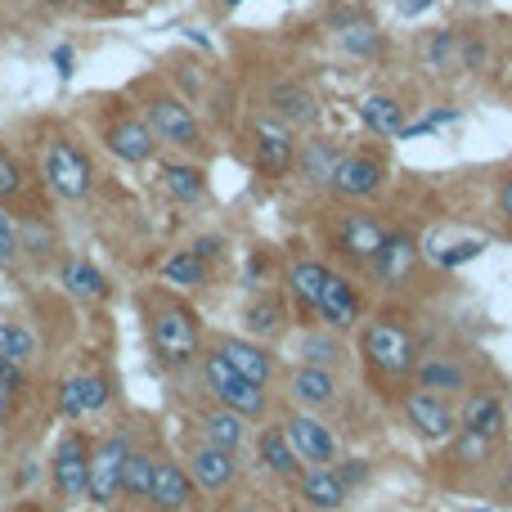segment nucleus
Here are the masks:
<instances>
[{"label":"nucleus","mask_w":512,"mask_h":512,"mask_svg":"<svg viewBox=\"0 0 512 512\" xmlns=\"http://www.w3.org/2000/svg\"><path fill=\"white\" fill-rule=\"evenodd\" d=\"M337 477L346 481V490H355L364 477H369V463H364V459H346L342 468H337Z\"/></svg>","instance_id":"nucleus-41"},{"label":"nucleus","mask_w":512,"mask_h":512,"mask_svg":"<svg viewBox=\"0 0 512 512\" xmlns=\"http://www.w3.org/2000/svg\"><path fill=\"white\" fill-rule=\"evenodd\" d=\"M180 463H185V472L194 477V486L207 490V495H225V490H234V481H239V454L221 450V445H212L198 432L180 436Z\"/></svg>","instance_id":"nucleus-9"},{"label":"nucleus","mask_w":512,"mask_h":512,"mask_svg":"<svg viewBox=\"0 0 512 512\" xmlns=\"http://www.w3.org/2000/svg\"><path fill=\"white\" fill-rule=\"evenodd\" d=\"M0 265H5V270L23 265V234H18V216L5 212V207H0Z\"/></svg>","instance_id":"nucleus-39"},{"label":"nucleus","mask_w":512,"mask_h":512,"mask_svg":"<svg viewBox=\"0 0 512 512\" xmlns=\"http://www.w3.org/2000/svg\"><path fill=\"white\" fill-rule=\"evenodd\" d=\"M239 512H270V508H265V504H256V499H252V504H243Z\"/></svg>","instance_id":"nucleus-47"},{"label":"nucleus","mask_w":512,"mask_h":512,"mask_svg":"<svg viewBox=\"0 0 512 512\" xmlns=\"http://www.w3.org/2000/svg\"><path fill=\"white\" fill-rule=\"evenodd\" d=\"M414 378H418V391H432V396H459V391H468V369L454 360H441V355L418 360Z\"/></svg>","instance_id":"nucleus-29"},{"label":"nucleus","mask_w":512,"mask_h":512,"mask_svg":"<svg viewBox=\"0 0 512 512\" xmlns=\"http://www.w3.org/2000/svg\"><path fill=\"white\" fill-rule=\"evenodd\" d=\"M36 355H41V342H36L32 324L27 319H0V360L18 364V369H32Z\"/></svg>","instance_id":"nucleus-33"},{"label":"nucleus","mask_w":512,"mask_h":512,"mask_svg":"<svg viewBox=\"0 0 512 512\" xmlns=\"http://www.w3.org/2000/svg\"><path fill=\"white\" fill-rule=\"evenodd\" d=\"M328 265H319L315 256H297V261L288 265V292H292V301H297V310H301V319H315V310H319V297H324V283H328Z\"/></svg>","instance_id":"nucleus-23"},{"label":"nucleus","mask_w":512,"mask_h":512,"mask_svg":"<svg viewBox=\"0 0 512 512\" xmlns=\"http://www.w3.org/2000/svg\"><path fill=\"white\" fill-rule=\"evenodd\" d=\"M333 243L342 256H351L355 265H369L373 256H378V248L387 243V225L378 221V216H364V212H351L337 221L333 230Z\"/></svg>","instance_id":"nucleus-15"},{"label":"nucleus","mask_w":512,"mask_h":512,"mask_svg":"<svg viewBox=\"0 0 512 512\" xmlns=\"http://www.w3.org/2000/svg\"><path fill=\"white\" fill-rule=\"evenodd\" d=\"M414 265H418V239L409 230H391L387 243L378 248V256L369 261V270H373V279H378V283L400 288V283H409Z\"/></svg>","instance_id":"nucleus-17"},{"label":"nucleus","mask_w":512,"mask_h":512,"mask_svg":"<svg viewBox=\"0 0 512 512\" xmlns=\"http://www.w3.org/2000/svg\"><path fill=\"white\" fill-rule=\"evenodd\" d=\"M495 459V441L481 432H468L459 427V436H450V463H463V468H486Z\"/></svg>","instance_id":"nucleus-37"},{"label":"nucleus","mask_w":512,"mask_h":512,"mask_svg":"<svg viewBox=\"0 0 512 512\" xmlns=\"http://www.w3.org/2000/svg\"><path fill=\"white\" fill-rule=\"evenodd\" d=\"M499 207H504V216L512 221V171L504 176V189H499Z\"/></svg>","instance_id":"nucleus-44"},{"label":"nucleus","mask_w":512,"mask_h":512,"mask_svg":"<svg viewBox=\"0 0 512 512\" xmlns=\"http://www.w3.org/2000/svg\"><path fill=\"white\" fill-rule=\"evenodd\" d=\"M360 355H364V364H369L378 378H387V382H396V378H409L414 373V364H418V342H414V333H409L400 319H373V324H364V333H360Z\"/></svg>","instance_id":"nucleus-6"},{"label":"nucleus","mask_w":512,"mask_h":512,"mask_svg":"<svg viewBox=\"0 0 512 512\" xmlns=\"http://www.w3.org/2000/svg\"><path fill=\"white\" fill-rule=\"evenodd\" d=\"M162 283L171 288H203L207 283V261L194 248H180L162 261Z\"/></svg>","instance_id":"nucleus-36"},{"label":"nucleus","mask_w":512,"mask_h":512,"mask_svg":"<svg viewBox=\"0 0 512 512\" xmlns=\"http://www.w3.org/2000/svg\"><path fill=\"white\" fill-rule=\"evenodd\" d=\"M95 131L104 140V149L126 167H144V162L158 158V135L149 131L140 108H131V99H108L95 113Z\"/></svg>","instance_id":"nucleus-4"},{"label":"nucleus","mask_w":512,"mask_h":512,"mask_svg":"<svg viewBox=\"0 0 512 512\" xmlns=\"http://www.w3.org/2000/svg\"><path fill=\"white\" fill-rule=\"evenodd\" d=\"M283 319H288V310H283L279 297H256L248 310H243V324H248L252 337H279L283 333Z\"/></svg>","instance_id":"nucleus-38"},{"label":"nucleus","mask_w":512,"mask_h":512,"mask_svg":"<svg viewBox=\"0 0 512 512\" xmlns=\"http://www.w3.org/2000/svg\"><path fill=\"white\" fill-rule=\"evenodd\" d=\"M337 162H342V153H337V144H333V140H319V135H315V140L297 144V176L306 180V185L324 189L328 180H333Z\"/></svg>","instance_id":"nucleus-28"},{"label":"nucleus","mask_w":512,"mask_h":512,"mask_svg":"<svg viewBox=\"0 0 512 512\" xmlns=\"http://www.w3.org/2000/svg\"><path fill=\"white\" fill-rule=\"evenodd\" d=\"M158 180L176 203H203L207 198V171L198 162H162Z\"/></svg>","instance_id":"nucleus-31"},{"label":"nucleus","mask_w":512,"mask_h":512,"mask_svg":"<svg viewBox=\"0 0 512 512\" xmlns=\"http://www.w3.org/2000/svg\"><path fill=\"white\" fill-rule=\"evenodd\" d=\"M108 400H113V382H108L104 369H81L77 378H68L63 382V391H59V405H63V414H68L72 423L99 414Z\"/></svg>","instance_id":"nucleus-14"},{"label":"nucleus","mask_w":512,"mask_h":512,"mask_svg":"<svg viewBox=\"0 0 512 512\" xmlns=\"http://www.w3.org/2000/svg\"><path fill=\"white\" fill-rule=\"evenodd\" d=\"M140 315H144V337H149V351L162 369H189V364L203 355V324H198V310L189 301H180L167 288H149L140 292Z\"/></svg>","instance_id":"nucleus-2"},{"label":"nucleus","mask_w":512,"mask_h":512,"mask_svg":"<svg viewBox=\"0 0 512 512\" xmlns=\"http://www.w3.org/2000/svg\"><path fill=\"white\" fill-rule=\"evenodd\" d=\"M297 495L315 512H337L346 504V481L337 477V468H306L297 477Z\"/></svg>","instance_id":"nucleus-26"},{"label":"nucleus","mask_w":512,"mask_h":512,"mask_svg":"<svg viewBox=\"0 0 512 512\" xmlns=\"http://www.w3.org/2000/svg\"><path fill=\"white\" fill-rule=\"evenodd\" d=\"M198 378H203V387L212 391L216 405L243 414L248 423H252V418H265V409H270V387H256L252 378H243V373L234 369L221 351H203V355H198Z\"/></svg>","instance_id":"nucleus-5"},{"label":"nucleus","mask_w":512,"mask_h":512,"mask_svg":"<svg viewBox=\"0 0 512 512\" xmlns=\"http://www.w3.org/2000/svg\"><path fill=\"white\" fill-rule=\"evenodd\" d=\"M405 423L414 427L418 441H450L454 432H459V418H454L450 400L445 396H432V391H414V396H405Z\"/></svg>","instance_id":"nucleus-12"},{"label":"nucleus","mask_w":512,"mask_h":512,"mask_svg":"<svg viewBox=\"0 0 512 512\" xmlns=\"http://www.w3.org/2000/svg\"><path fill=\"white\" fill-rule=\"evenodd\" d=\"M301 364H319V369H342L346 364V346L342 337L328 328V333H315V328H306L301 333Z\"/></svg>","instance_id":"nucleus-35"},{"label":"nucleus","mask_w":512,"mask_h":512,"mask_svg":"<svg viewBox=\"0 0 512 512\" xmlns=\"http://www.w3.org/2000/svg\"><path fill=\"white\" fill-rule=\"evenodd\" d=\"M36 5H50V9H72V0H36Z\"/></svg>","instance_id":"nucleus-46"},{"label":"nucleus","mask_w":512,"mask_h":512,"mask_svg":"<svg viewBox=\"0 0 512 512\" xmlns=\"http://www.w3.org/2000/svg\"><path fill=\"white\" fill-rule=\"evenodd\" d=\"M427 54H432L436 68H454V63H459V41H454L450 32H436L432 45H427Z\"/></svg>","instance_id":"nucleus-40"},{"label":"nucleus","mask_w":512,"mask_h":512,"mask_svg":"<svg viewBox=\"0 0 512 512\" xmlns=\"http://www.w3.org/2000/svg\"><path fill=\"white\" fill-rule=\"evenodd\" d=\"M337 373L333 369H319V364H297V369L288 373V396L297 400L301 409H310V414H319V409L337 405Z\"/></svg>","instance_id":"nucleus-20"},{"label":"nucleus","mask_w":512,"mask_h":512,"mask_svg":"<svg viewBox=\"0 0 512 512\" xmlns=\"http://www.w3.org/2000/svg\"><path fill=\"white\" fill-rule=\"evenodd\" d=\"M0 207L14 216H41V198L32 194V185L23 176V162L5 144H0Z\"/></svg>","instance_id":"nucleus-24"},{"label":"nucleus","mask_w":512,"mask_h":512,"mask_svg":"<svg viewBox=\"0 0 512 512\" xmlns=\"http://www.w3.org/2000/svg\"><path fill=\"white\" fill-rule=\"evenodd\" d=\"M194 432L207 436L212 445H221V450L243 454V445H248V418L212 400L207 409H198V414H194Z\"/></svg>","instance_id":"nucleus-21"},{"label":"nucleus","mask_w":512,"mask_h":512,"mask_svg":"<svg viewBox=\"0 0 512 512\" xmlns=\"http://www.w3.org/2000/svg\"><path fill=\"white\" fill-rule=\"evenodd\" d=\"M153 472H158V450L149 441H135L131 445V459H126V477H122V499L126 504H149V490H153Z\"/></svg>","instance_id":"nucleus-27"},{"label":"nucleus","mask_w":512,"mask_h":512,"mask_svg":"<svg viewBox=\"0 0 512 512\" xmlns=\"http://www.w3.org/2000/svg\"><path fill=\"white\" fill-rule=\"evenodd\" d=\"M131 445H135L131 427H113V432L90 441V504L95 508H113L117 499H122V477H126Z\"/></svg>","instance_id":"nucleus-7"},{"label":"nucleus","mask_w":512,"mask_h":512,"mask_svg":"<svg viewBox=\"0 0 512 512\" xmlns=\"http://www.w3.org/2000/svg\"><path fill=\"white\" fill-rule=\"evenodd\" d=\"M463 427L490 436V441L504 436V405H499L495 391H472V396L463 400Z\"/></svg>","instance_id":"nucleus-32"},{"label":"nucleus","mask_w":512,"mask_h":512,"mask_svg":"<svg viewBox=\"0 0 512 512\" xmlns=\"http://www.w3.org/2000/svg\"><path fill=\"white\" fill-rule=\"evenodd\" d=\"M9 409H14V391H9L5 378H0V427L9 423Z\"/></svg>","instance_id":"nucleus-42"},{"label":"nucleus","mask_w":512,"mask_h":512,"mask_svg":"<svg viewBox=\"0 0 512 512\" xmlns=\"http://www.w3.org/2000/svg\"><path fill=\"white\" fill-rule=\"evenodd\" d=\"M256 459H261V468L270 472V477H279V481H297L301 472H306V463L297 459V450H292L283 423L261 427V436H256Z\"/></svg>","instance_id":"nucleus-22"},{"label":"nucleus","mask_w":512,"mask_h":512,"mask_svg":"<svg viewBox=\"0 0 512 512\" xmlns=\"http://www.w3.org/2000/svg\"><path fill=\"white\" fill-rule=\"evenodd\" d=\"M72 5H81V9H86V5H99V0H72Z\"/></svg>","instance_id":"nucleus-48"},{"label":"nucleus","mask_w":512,"mask_h":512,"mask_svg":"<svg viewBox=\"0 0 512 512\" xmlns=\"http://www.w3.org/2000/svg\"><path fill=\"white\" fill-rule=\"evenodd\" d=\"M212 351H221L225 360H230L234 369L243 373V378L256 382V387H270V382L279 378V364H274V355L265 351L261 342H252V337H216Z\"/></svg>","instance_id":"nucleus-18"},{"label":"nucleus","mask_w":512,"mask_h":512,"mask_svg":"<svg viewBox=\"0 0 512 512\" xmlns=\"http://www.w3.org/2000/svg\"><path fill=\"white\" fill-rule=\"evenodd\" d=\"M252 153H256V171L265 180H279L297 167V135L283 117H256L252 122Z\"/></svg>","instance_id":"nucleus-10"},{"label":"nucleus","mask_w":512,"mask_h":512,"mask_svg":"<svg viewBox=\"0 0 512 512\" xmlns=\"http://www.w3.org/2000/svg\"><path fill=\"white\" fill-rule=\"evenodd\" d=\"M194 477L185 472V463L158 454V472H153V490H149V508L153 512H185L194 504Z\"/></svg>","instance_id":"nucleus-16"},{"label":"nucleus","mask_w":512,"mask_h":512,"mask_svg":"<svg viewBox=\"0 0 512 512\" xmlns=\"http://www.w3.org/2000/svg\"><path fill=\"white\" fill-rule=\"evenodd\" d=\"M283 432H288L292 450H297V459L306 463V468H333L337 441H333V432L310 414V409H297V414L283 418Z\"/></svg>","instance_id":"nucleus-11"},{"label":"nucleus","mask_w":512,"mask_h":512,"mask_svg":"<svg viewBox=\"0 0 512 512\" xmlns=\"http://www.w3.org/2000/svg\"><path fill=\"white\" fill-rule=\"evenodd\" d=\"M423 9H432V0H400V14H409V18H418Z\"/></svg>","instance_id":"nucleus-45"},{"label":"nucleus","mask_w":512,"mask_h":512,"mask_svg":"<svg viewBox=\"0 0 512 512\" xmlns=\"http://www.w3.org/2000/svg\"><path fill=\"white\" fill-rule=\"evenodd\" d=\"M194 252L203 256V261H212V256H221V239H198V243H194Z\"/></svg>","instance_id":"nucleus-43"},{"label":"nucleus","mask_w":512,"mask_h":512,"mask_svg":"<svg viewBox=\"0 0 512 512\" xmlns=\"http://www.w3.org/2000/svg\"><path fill=\"white\" fill-rule=\"evenodd\" d=\"M265 104L274 108V117H283L288 126H310L319 117V99L310 95L301 81H274L265 90Z\"/></svg>","instance_id":"nucleus-25"},{"label":"nucleus","mask_w":512,"mask_h":512,"mask_svg":"<svg viewBox=\"0 0 512 512\" xmlns=\"http://www.w3.org/2000/svg\"><path fill=\"white\" fill-rule=\"evenodd\" d=\"M382 180H387V162H382L378 153H342L328 189H333L337 198H369L382 189Z\"/></svg>","instance_id":"nucleus-13"},{"label":"nucleus","mask_w":512,"mask_h":512,"mask_svg":"<svg viewBox=\"0 0 512 512\" xmlns=\"http://www.w3.org/2000/svg\"><path fill=\"white\" fill-rule=\"evenodd\" d=\"M135 108H140V117L149 122V131L158 135V144H171V149L180 153H203V126H198L194 108L185 104V99L176 95V90H167L158 77H144L135 81Z\"/></svg>","instance_id":"nucleus-3"},{"label":"nucleus","mask_w":512,"mask_h":512,"mask_svg":"<svg viewBox=\"0 0 512 512\" xmlns=\"http://www.w3.org/2000/svg\"><path fill=\"white\" fill-rule=\"evenodd\" d=\"M360 310L364 306H360V292H355V283L346 279V274H328L315 319H324V328H333V333H346V328L360 324Z\"/></svg>","instance_id":"nucleus-19"},{"label":"nucleus","mask_w":512,"mask_h":512,"mask_svg":"<svg viewBox=\"0 0 512 512\" xmlns=\"http://www.w3.org/2000/svg\"><path fill=\"white\" fill-rule=\"evenodd\" d=\"M360 117H364V126H369L378 140H396L400 131H405V104L400 99H391V95H369L360 104Z\"/></svg>","instance_id":"nucleus-34"},{"label":"nucleus","mask_w":512,"mask_h":512,"mask_svg":"<svg viewBox=\"0 0 512 512\" xmlns=\"http://www.w3.org/2000/svg\"><path fill=\"white\" fill-rule=\"evenodd\" d=\"M50 486L63 504H90V436L81 427H68L54 441Z\"/></svg>","instance_id":"nucleus-8"},{"label":"nucleus","mask_w":512,"mask_h":512,"mask_svg":"<svg viewBox=\"0 0 512 512\" xmlns=\"http://www.w3.org/2000/svg\"><path fill=\"white\" fill-rule=\"evenodd\" d=\"M59 279L77 301H108V292H113V283H108L86 256H63Z\"/></svg>","instance_id":"nucleus-30"},{"label":"nucleus","mask_w":512,"mask_h":512,"mask_svg":"<svg viewBox=\"0 0 512 512\" xmlns=\"http://www.w3.org/2000/svg\"><path fill=\"white\" fill-rule=\"evenodd\" d=\"M27 149H32V167H36V180H41L45 194L63 198V203H86V198L95 194L99 171L68 126H59V122L36 126Z\"/></svg>","instance_id":"nucleus-1"}]
</instances>
